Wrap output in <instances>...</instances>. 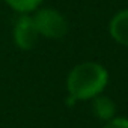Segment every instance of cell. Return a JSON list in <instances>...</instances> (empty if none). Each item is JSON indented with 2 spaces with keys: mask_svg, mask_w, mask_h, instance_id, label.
I'll return each instance as SVG.
<instances>
[{
  "mask_svg": "<svg viewBox=\"0 0 128 128\" xmlns=\"http://www.w3.org/2000/svg\"><path fill=\"white\" fill-rule=\"evenodd\" d=\"M102 128H128V118L124 116H114L113 119L107 120Z\"/></svg>",
  "mask_w": 128,
  "mask_h": 128,
  "instance_id": "obj_7",
  "label": "cell"
},
{
  "mask_svg": "<svg viewBox=\"0 0 128 128\" xmlns=\"http://www.w3.org/2000/svg\"><path fill=\"white\" fill-rule=\"evenodd\" d=\"M32 18L39 36L47 39H62L70 30V24L65 15L54 8L36 9Z\"/></svg>",
  "mask_w": 128,
  "mask_h": 128,
  "instance_id": "obj_2",
  "label": "cell"
},
{
  "mask_svg": "<svg viewBox=\"0 0 128 128\" xmlns=\"http://www.w3.org/2000/svg\"><path fill=\"white\" fill-rule=\"evenodd\" d=\"M90 108H92V113L96 119L102 120V122H107L110 119H113L116 116V104L114 101L107 96V95H96L90 100Z\"/></svg>",
  "mask_w": 128,
  "mask_h": 128,
  "instance_id": "obj_5",
  "label": "cell"
},
{
  "mask_svg": "<svg viewBox=\"0 0 128 128\" xmlns=\"http://www.w3.org/2000/svg\"><path fill=\"white\" fill-rule=\"evenodd\" d=\"M44 0H5V3L20 14H29L36 11Z\"/></svg>",
  "mask_w": 128,
  "mask_h": 128,
  "instance_id": "obj_6",
  "label": "cell"
},
{
  "mask_svg": "<svg viewBox=\"0 0 128 128\" xmlns=\"http://www.w3.org/2000/svg\"><path fill=\"white\" fill-rule=\"evenodd\" d=\"M108 84V71L98 62H82L66 77L68 95L76 101L92 100L104 92Z\"/></svg>",
  "mask_w": 128,
  "mask_h": 128,
  "instance_id": "obj_1",
  "label": "cell"
},
{
  "mask_svg": "<svg viewBox=\"0 0 128 128\" xmlns=\"http://www.w3.org/2000/svg\"><path fill=\"white\" fill-rule=\"evenodd\" d=\"M12 38H14L15 45L23 51H30L32 48H35L39 39V33L36 30L32 15L21 14L17 18L14 24V30H12Z\"/></svg>",
  "mask_w": 128,
  "mask_h": 128,
  "instance_id": "obj_3",
  "label": "cell"
},
{
  "mask_svg": "<svg viewBox=\"0 0 128 128\" xmlns=\"http://www.w3.org/2000/svg\"><path fill=\"white\" fill-rule=\"evenodd\" d=\"M108 33L114 42L128 47V8L118 11L112 17L108 23Z\"/></svg>",
  "mask_w": 128,
  "mask_h": 128,
  "instance_id": "obj_4",
  "label": "cell"
}]
</instances>
